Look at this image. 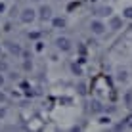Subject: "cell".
<instances>
[{
	"label": "cell",
	"mask_w": 132,
	"mask_h": 132,
	"mask_svg": "<svg viewBox=\"0 0 132 132\" xmlns=\"http://www.w3.org/2000/svg\"><path fill=\"white\" fill-rule=\"evenodd\" d=\"M77 63H80V65H84V63H86V56H80L79 60H77Z\"/></svg>",
	"instance_id": "25"
},
{
	"label": "cell",
	"mask_w": 132,
	"mask_h": 132,
	"mask_svg": "<svg viewBox=\"0 0 132 132\" xmlns=\"http://www.w3.org/2000/svg\"><path fill=\"white\" fill-rule=\"evenodd\" d=\"M19 19H21V23L31 25V23H33V21L36 19V10H35V8H25V10H21Z\"/></svg>",
	"instance_id": "3"
},
{
	"label": "cell",
	"mask_w": 132,
	"mask_h": 132,
	"mask_svg": "<svg viewBox=\"0 0 132 132\" xmlns=\"http://www.w3.org/2000/svg\"><path fill=\"white\" fill-rule=\"evenodd\" d=\"M79 52H80V56L86 54V46H84V44H79Z\"/></svg>",
	"instance_id": "22"
},
{
	"label": "cell",
	"mask_w": 132,
	"mask_h": 132,
	"mask_svg": "<svg viewBox=\"0 0 132 132\" xmlns=\"http://www.w3.org/2000/svg\"><path fill=\"white\" fill-rule=\"evenodd\" d=\"M98 122H100V125H111V117H109V113H107V115H105V113H102L100 119H98Z\"/></svg>",
	"instance_id": "12"
},
{
	"label": "cell",
	"mask_w": 132,
	"mask_h": 132,
	"mask_svg": "<svg viewBox=\"0 0 132 132\" xmlns=\"http://www.w3.org/2000/svg\"><path fill=\"white\" fill-rule=\"evenodd\" d=\"M33 2H42V0H33Z\"/></svg>",
	"instance_id": "30"
},
{
	"label": "cell",
	"mask_w": 132,
	"mask_h": 132,
	"mask_svg": "<svg viewBox=\"0 0 132 132\" xmlns=\"http://www.w3.org/2000/svg\"><path fill=\"white\" fill-rule=\"evenodd\" d=\"M105 31H107V25L103 23L102 19H92L90 21V33H92L94 36H102Z\"/></svg>",
	"instance_id": "2"
},
{
	"label": "cell",
	"mask_w": 132,
	"mask_h": 132,
	"mask_svg": "<svg viewBox=\"0 0 132 132\" xmlns=\"http://www.w3.org/2000/svg\"><path fill=\"white\" fill-rule=\"evenodd\" d=\"M71 102H73V100H71V98H67V96L60 100V103H71Z\"/></svg>",
	"instance_id": "26"
},
{
	"label": "cell",
	"mask_w": 132,
	"mask_h": 132,
	"mask_svg": "<svg viewBox=\"0 0 132 132\" xmlns=\"http://www.w3.org/2000/svg\"><path fill=\"white\" fill-rule=\"evenodd\" d=\"M86 44H88V46H92V48H96V46H98V40H96V38H88V40H86Z\"/></svg>",
	"instance_id": "19"
},
{
	"label": "cell",
	"mask_w": 132,
	"mask_h": 132,
	"mask_svg": "<svg viewBox=\"0 0 132 132\" xmlns=\"http://www.w3.org/2000/svg\"><path fill=\"white\" fill-rule=\"evenodd\" d=\"M23 69H25V71H31V69H33V63H31L29 60H25V61H23Z\"/></svg>",
	"instance_id": "18"
},
{
	"label": "cell",
	"mask_w": 132,
	"mask_h": 132,
	"mask_svg": "<svg viewBox=\"0 0 132 132\" xmlns=\"http://www.w3.org/2000/svg\"><path fill=\"white\" fill-rule=\"evenodd\" d=\"M130 29H132V25H130Z\"/></svg>",
	"instance_id": "32"
},
{
	"label": "cell",
	"mask_w": 132,
	"mask_h": 132,
	"mask_svg": "<svg viewBox=\"0 0 132 132\" xmlns=\"http://www.w3.org/2000/svg\"><path fill=\"white\" fill-rule=\"evenodd\" d=\"M90 2H96V0H90Z\"/></svg>",
	"instance_id": "31"
},
{
	"label": "cell",
	"mask_w": 132,
	"mask_h": 132,
	"mask_svg": "<svg viewBox=\"0 0 132 132\" xmlns=\"http://www.w3.org/2000/svg\"><path fill=\"white\" fill-rule=\"evenodd\" d=\"M121 27H122V17H119V15H109V29L119 31Z\"/></svg>",
	"instance_id": "8"
},
{
	"label": "cell",
	"mask_w": 132,
	"mask_h": 132,
	"mask_svg": "<svg viewBox=\"0 0 132 132\" xmlns=\"http://www.w3.org/2000/svg\"><path fill=\"white\" fill-rule=\"evenodd\" d=\"M6 113H8L6 107H0V119H4V117H6Z\"/></svg>",
	"instance_id": "23"
},
{
	"label": "cell",
	"mask_w": 132,
	"mask_h": 132,
	"mask_svg": "<svg viewBox=\"0 0 132 132\" xmlns=\"http://www.w3.org/2000/svg\"><path fill=\"white\" fill-rule=\"evenodd\" d=\"M117 111V107L115 105H109V107H105V113H109V115H111V113H115Z\"/></svg>",
	"instance_id": "21"
},
{
	"label": "cell",
	"mask_w": 132,
	"mask_h": 132,
	"mask_svg": "<svg viewBox=\"0 0 132 132\" xmlns=\"http://www.w3.org/2000/svg\"><path fill=\"white\" fill-rule=\"evenodd\" d=\"M35 50H36V52H42V50H44V42L36 40V42H35Z\"/></svg>",
	"instance_id": "16"
},
{
	"label": "cell",
	"mask_w": 132,
	"mask_h": 132,
	"mask_svg": "<svg viewBox=\"0 0 132 132\" xmlns=\"http://www.w3.org/2000/svg\"><path fill=\"white\" fill-rule=\"evenodd\" d=\"M122 17H126V19L132 21V6H128V8H125V10H122Z\"/></svg>",
	"instance_id": "14"
},
{
	"label": "cell",
	"mask_w": 132,
	"mask_h": 132,
	"mask_svg": "<svg viewBox=\"0 0 132 132\" xmlns=\"http://www.w3.org/2000/svg\"><path fill=\"white\" fill-rule=\"evenodd\" d=\"M126 79H128V73H126L125 69H119V71H117V80H119V82H125Z\"/></svg>",
	"instance_id": "11"
},
{
	"label": "cell",
	"mask_w": 132,
	"mask_h": 132,
	"mask_svg": "<svg viewBox=\"0 0 132 132\" xmlns=\"http://www.w3.org/2000/svg\"><path fill=\"white\" fill-rule=\"evenodd\" d=\"M36 13H38L36 17H38L40 21H52V17H54L52 15V6H48V4H42Z\"/></svg>",
	"instance_id": "4"
},
{
	"label": "cell",
	"mask_w": 132,
	"mask_h": 132,
	"mask_svg": "<svg viewBox=\"0 0 132 132\" xmlns=\"http://www.w3.org/2000/svg\"><path fill=\"white\" fill-rule=\"evenodd\" d=\"M92 12H94V15H98V17H109V15H113V8L111 6H96Z\"/></svg>",
	"instance_id": "5"
},
{
	"label": "cell",
	"mask_w": 132,
	"mask_h": 132,
	"mask_svg": "<svg viewBox=\"0 0 132 132\" xmlns=\"http://www.w3.org/2000/svg\"><path fill=\"white\" fill-rule=\"evenodd\" d=\"M90 113L92 115H102V113H105V105L102 102H98V100H92L90 102Z\"/></svg>",
	"instance_id": "6"
},
{
	"label": "cell",
	"mask_w": 132,
	"mask_h": 132,
	"mask_svg": "<svg viewBox=\"0 0 132 132\" xmlns=\"http://www.w3.org/2000/svg\"><path fill=\"white\" fill-rule=\"evenodd\" d=\"M4 46H6L8 50H10V54H12V56H17V57H19V56H21V52H23L19 44H17V42H12V40L4 42Z\"/></svg>",
	"instance_id": "7"
},
{
	"label": "cell",
	"mask_w": 132,
	"mask_h": 132,
	"mask_svg": "<svg viewBox=\"0 0 132 132\" xmlns=\"http://www.w3.org/2000/svg\"><path fill=\"white\" fill-rule=\"evenodd\" d=\"M52 25H54V29H65V27H67V19L61 17V15L52 17Z\"/></svg>",
	"instance_id": "9"
},
{
	"label": "cell",
	"mask_w": 132,
	"mask_h": 132,
	"mask_svg": "<svg viewBox=\"0 0 132 132\" xmlns=\"http://www.w3.org/2000/svg\"><path fill=\"white\" fill-rule=\"evenodd\" d=\"M54 44H56V48L60 50V52H63V54H67V52L73 50V42H71V38H67V36H57V38L54 40Z\"/></svg>",
	"instance_id": "1"
},
{
	"label": "cell",
	"mask_w": 132,
	"mask_h": 132,
	"mask_svg": "<svg viewBox=\"0 0 132 132\" xmlns=\"http://www.w3.org/2000/svg\"><path fill=\"white\" fill-rule=\"evenodd\" d=\"M6 100H8V98H6V94H4V92H0V102L4 103V102H6Z\"/></svg>",
	"instance_id": "29"
},
{
	"label": "cell",
	"mask_w": 132,
	"mask_h": 132,
	"mask_svg": "<svg viewBox=\"0 0 132 132\" xmlns=\"http://www.w3.org/2000/svg\"><path fill=\"white\" fill-rule=\"evenodd\" d=\"M4 84H6V79H4V75H2V73H0V88H2Z\"/></svg>",
	"instance_id": "27"
},
{
	"label": "cell",
	"mask_w": 132,
	"mask_h": 132,
	"mask_svg": "<svg viewBox=\"0 0 132 132\" xmlns=\"http://www.w3.org/2000/svg\"><path fill=\"white\" fill-rule=\"evenodd\" d=\"M29 38L31 40H38L40 38V33H38V31H33V33H29Z\"/></svg>",
	"instance_id": "17"
},
{
	"label": "cell",
	"mask_w": 132,
	"mask_h": 132,
	"mask_svg": "<svg viewBox=\"0 0 132 132\" xmlns=\"http://www.w3.org/2000/svg\"><path fill=\"white\" fill-rule=\"evenodd\" d=\"M77 92H79L80 96H86V84L84 82H79V84H77Z\"/></svg>",
	"instance_id": "13"
},
{
	"label": "cell",
	"mask_w": 132,
	"mask_h": 132,
	"mask_svg": "<svg viewBox=\"0 0 132 132\" xmlns=\"http://www.w3.org/2000/svg\"><path fill=\"white\" fill-rule=\"evenodd\" d=\"M8 69H10V65H8V61L0 60V73H6Z\"/></svg>",
	"instance_id": "15"
},
{
	"label": "cell",
	"mask_w": 132,
	"mask_h": 132,
	"mask_svg": "<svg viewBox=\"0 0 132 132\" xmlns=\"http://www.w3.org/2000/svg\"><path fill=\"white\" fill-rule=\"evenodd\" d=\"M125 122H126V128H130V130H132V115H130V117H128V119H126Z\"/></svg>",
	"instance_id": "24"
},
{
	"label": "cell",
	"mask_w": 132,
	"mask_h": 132,
	"mask_svg": "<svg viewBox=\"0 0 132 132\" xmlns=\"http://www.w3.org/2000/svg\"><path fill=\"white\" fill-rule=\"evenodd\" d=\"M4 12H6V4L0 2V13H4Z\"/></svg>",
	"instance_id": "28"
},
{
	"label": "cell",
	"mask_w": 132,
	"mask_h": 132,
	"mask_svg": "<svg viewBox=\"0 0 132 132\" xmlns=\"http://www.w3.org/2000/svg\"><path fill=\"white\" fill-rule=\"evenodd\" d=\"M71 73L75 77H82V67H80V63H71Z\"/></svg>",
	"instance_id": "10"
},
{
	"label": "cell",
	"mask_w": 132,
	"mask_h": 132,
	"mask_svg": "<svg viewBox=\"0 0 132 132\" xmlns=\"http://www.w3.org/2000/svg\"><path fill=\"white\" fill-rule=\"evenodd\" d=\"M12 29H13V23H12V21H8V23L4 25V31H6V33H10Z\"/></svg>",
	"instance_id": "20"
}]
</instances>
